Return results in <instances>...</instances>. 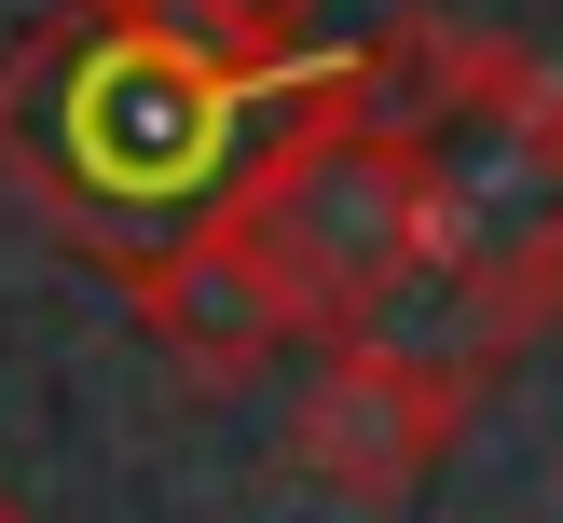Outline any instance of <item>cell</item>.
<instances>
[{"label":"cell","instance_id":"1","mask_svg":"<svg viewBox=\"0 0 563 523\" xmlns=\"http://www.w3.org/2000/svg\"><path fill=\"white\" fill-rule=\"evenodd\" d=\"M302 83H220V69H179L152 42H110V28L55 14V28H27L0 55V179L27 207H55L69 235H97V262H124V248L234 207L262 124Z\"/></svg>","mask_w":563,"mask_h":523},{"label":"cell","instance_id":"2","mask_svg":"<svg viewBox=\"0 0 563 523\" xmlns=\"http://www.w3.org/2000/svg\"><path fill=\"white\" fill-rule=\"evenodd\" d=\"M234 220L275 262V290L302 303V330H357L412 275V165L372 110V55H330L262 124V152L234 179Z\"/></svg>","mask_w":563,"mask_h":523},{"label":"cell","instance_id":"3","mask_svg":"<svg viewBox=\"0 0 563 523\" xmlns=\"http://www.w3.org/2000/svg\"><path fill=\"white\" fill-rule=\"evenodd\" d=\"M467 400H482V372H454V358L399 345V330H330V358L302 372V413H289V468L344 510H399L467 440Z\"/></svg>","mask_w":563,"mask_h":523},{"label":"cell","instance_id":"4","mask_svg":"<svg viewBox=\"0 0 563 523\" xmlns=\"http://www.w3.org/2000/svg\"><path fill=\"white\" fill-rule=\"evenodd\" d=\"M124 303L152 317V345L179 358L192 385H247L262 358H289L302 345V303L275 290V262L247 248V220L234 207H207V220H179V235H152V248H124Z\"/></svg>","mask_w":563,"mask_h":523},{"label":"cell","instance_id":"5","mask_svg":"<svg viewBox=\"0 0 563 523\" xmlns=\"http://www.w3.org/2000/svg\"><path fill=\"white\" fill-rule=\"evenodd\" d=\"M82 28H110V42H152L179 55V69H220V83H302L317 69V28H302V0H69Z\"/></svg>","mask_w":563,"mask_h":523}]
</instances>
